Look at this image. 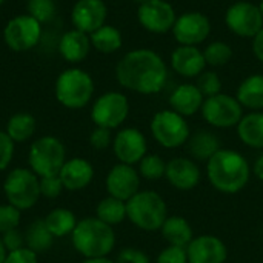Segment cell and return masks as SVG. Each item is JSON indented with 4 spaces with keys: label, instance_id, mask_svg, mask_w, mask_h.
I'll list each match as a JSON object with an SVG mask.
<instances>
[{
    "label": "cell",
    "instance_id": "6da1fadb",
    "mask_svg": "<svg viewBox=\"0 0 263 263\" xmlns=\"http://www.w3.org/2000/svg\"><path fill=\"white\" fill-rule=\"evenodd\" d=\"M117 82L139 94H157L163 89L168 69L163 59L146 48L126 52L116 66Z\"/></svg>",
    "mask_w": 263,
    "mask_h": 263
},
{
    "label": "cell",
    "instance_id": "7a4b0ae2",
    "mask_svg": "<svg viewBox=\"0 0 263 263\" xmlns=\"http://www.w3.org/2000/svg\"><path fill=\"white\" fill-rule=\"evenodd\" d=\"M206 177L216 191L237 194L248 185L251 166L239 151L220 148L206 162Z\"/></svg>",
    "mask_w": 263,
    "mask_h": 263
},
{
    "label": "cell",
    "instance_id": "3957f363",
    "mask_svg": "<svg viewBox=\"0 0 263 263\" xmlns=\"http://www.w3.org/2000/svg\"><path fill=\"white\" fill-rule=\"evenodd\" d=\"M71 242L74 250L85 259L108 257L116 247V233L112 227L97 217H86L77 222Z\"/></svg>",
    "mask_w": 263,
    "mask_h": 263
},
{
    "label": "cell",
    "instance_id": "277c9868",
    "mask_svg": "<svg viewBox=\"0 0 263 263\" xmlns=\"http://www.w3.org/2000/svg\"><path fill=\"white\" fill-rule=\"evenodd\" d=\"M126 219L142 231H160L168 219V205L156 191H139L126 202Z\"/></svg>",
    "mask_w": 263,
    "mask_h": 263
},
{
    "label": "cell",
    "instance_id": "5b68a950",
    "mask_svg": "<svg viewBox=\"0 0 263 263\" xmlns=\"http://www.w3.org/2000/svg\"><path fill=\"white\" fill-rule=\"evenodd\" d=\"M54 94L62 106L68 109H82L94 96V80L82 68H68L55 79Z\"/></svg>",
    "mask_w": 263,
    "mask_h": 263
},
{
    "label": "cell",
    "instance_id": "8992f818",
    "mask_svg": "<svg viewBox=\"0 0 263 263\" xmlns=\"http://www.w3.org/2000/svg\"><path fill=\"white\" fill-rule=\"evenodd\" d=\"M3 193L12 206L20 211L32 208L40 199V177L31 168H14L3 182Z\"/></svg>",
    "mask_w": 263,
    "mask_h": 263
},
{
    "label": "cell",
    "instance_id": "52a82bcc",
    "mask_svg": "<svg viewBox=\"0 0 263 263\" xmlns=\"http://www.w3.org/2000/svg\"><path fill=\"white\" fill-rule=\"evenodd\" d=\"M66 162V149L60 139L54 136H43L35 139L28 153L29 168L39 177L57 176Z\"/></svg>",
    "mask_w": 263,
    "mask_h": 263
},
{
    "label": "cell",
    "instance_id": "ba28073f",
    "mask_svg": "<svg viewBox=\"0 0 263 263\" xmlns=\"http://www.w3.org/2000/svg\"><path fill=\"white\" fill-rule=\"evenodd\" d=\"M149 128L154 140L166 149H176L183 146L191 136L190 125L185 117L173 109H163L156 112Z\"/></svg>",
    "mask_w": 263,
    "mask_h": 263
},
{
    "label": "cell",
    "instance_id": "9c48e42d",
    "mask_svg": "<svg viewBox=\"0 0 263 263\" xmlns=\"http://www.w3.org/2000/svg\"><path fill=\"white\" fill-rule=\"evenodd\" d=\"M42 34V23L28 12L9 18L3 28L5 45L14 52H26L34 49L39 46Z\"/></svg>",
    "mask_w": 263,
    "mask_h": 263
},
{
    "label": "cell",
    "instance_id": "30bf717a",
    "mask_svg": "<svg viewBox=\"0 0 263 263\" xmlns=\"http://www.w3.org/2000/svg\"><path fill=\"white\" fill-rule=\"evenodd\" d=\"M200 111L208 125L220 129L237 126L243 117V106L239 103V100L222 92L206 97Z\"/></svg>",
    "mask_w": 263,
    "mask_h": 263
},
{
    "label": "cell",
    "instance_id": "8fae6325",
    "mask_svg": "<svg viewBox=\"0 0 263 263\" xmlns=\"http://www.w3.org/2000/svg\"><path fill=\"white\" fill-rule=\"evenodd\" d=\"M129 114L128 97L117 91H109L96 99L91 108V119L96 126L114 129L123 125Z\"/></svg>",
    "mask_w": 263,
    "mask_h": 263
},
{
    "label": "cell",
    "instance_id": "7c38bea8",
    "mask_svg": "<svg viewBox=\"0 0 263 263\" xmlns=\"http://www.w3.org/2000/svg\"><path fill=\"white\" fill-rule=\"evenodd\" d=\"M228 28L240 37H254L263 28V17L259 6L250 2H237L227 11Z\"/></svg>",
    "mask_w": 263,
    "mask_h": 263
},
{
    "label": "cell",
    "instance_id": "4fadbf2b",
    "mask_svg": "<svg viewBox=\"0 0 263 263\" xmlns=\"http://www.w3.org/2000/svg\"><path fill=\"white\" fill-rule=\"evenodd\" d=\"M105 186L108 196L128 202L140 191V174L133 165L119 162L106 174Z\"/></svg>",
    "mask_w": 263,
    "mask_h": 263
},
{
    "label": "cell",
    "instance_id": "5bb4252c",
    "mask_svg": "<svg viewBox=\"0 0 263 263\" xmlns=\"http://www.w3.org/2000/svg\"><path fill=\"white\" fill-rule=\"evenodd\" d=\"M112 151L120 163L136 165L148 154V143L137 128H123L112 139Z\"/></svg>",
    "mask_w": 263,
    "mask_h": 263
},
{
    "label": "cell",
    "instance_id": "9a60e30c",
    "mask_svg": "<svg viewBox=\"0 0 263 263\" xmlns=\"http://www.w3.org/2000/svg\"><path fill=\"white\" fill-rule=\"evenodd\" d=\"M210 32H211L210 18L197 11L182 14L180 17L176 18V23L173 26L174 39L180 45H188V46H197L199 43L205 42Z\"/></svg>",
    "mask_w": 263,
    "mask_h": 263
},
{
    "label": "cell",
    "instance_id": "2e32d148",
    "mask_svg": "<svg viewBox=\"0 0 263 263\" xmlns=\"http://www.w3.org/2000/svg\"><path fill=\"white\" fill-rule=\"evenodd\" d=\"M137 18L140 25L156 34H163L173 29L176 23V11L174 8L165 0H148L139 5Z\"/></svg>",
    "mask_w": 263,
    "mask_h": 263
},
{
    "label": "cell",
    "instance_id": "e0dca14e",
    "mask_svg": "<svg viewBox=\"0 0 263 263\" xmlns=\"http://www.w3.org/2000/svg\"><path fill=\"white\" fill-rule=\"evenodd\" d=\"M108 8L103 0H77L71 11L72 26L85 34H92L105 25Z\"/></svg>",
    "mask_w": 263,
    "mask_h": 263
},
{
    "label": "cell",
    "instance_id": "ac0fdd59",
    "mask_svg": "<svg viewBox=\"0 0 263 263\" xmlns=\"http://www.w3.org/2000/svg\"><path fill=\"white\" fill-rule=\"evenodd\" d=\"M188 263H225L228 248L222 239L213 234L194 237L186 247Z\"/></svg>",
    "mask_w": 263,
    "mask_h": 263
},
{
    "label": "cell",
    "instance_id": "d6986e66",
    "mask_svg": "<svg viewBox=\"0 0 263 263\" xmlns=\"http://www.w3.org/2000/svg\"><path fill=\"white\" fill-rule=\"evenodd\" d=\"M165 179L179 191H191L199 185L202 171L196 160L190 157H176L166 163Z\"/></svg>",
    "mask_w": 263,
    "mask_h": 263
},
{
    "label": "cell",
    "instance_id": "ffe728a7",
    "mask_svg": "<svg viewBox=\"0 0 263 263\" xmlns=\"http://www.w3.org/2000/svg\"><path fill=\"white\" fill-rule=\"evenodd\" d=\"M59 177L63 183V188L68 191L85 190L94 179V166L89 160L82 157L69 159L63 163Z\"/></svg>",
    "mask_w": 263,
    "mask_h": 263
},
{
    "label": "cell",
    "instance_id": "44dd1931",
    "mask_svg": "<svg viewBox=\"0 0 263 263\" xmlns=\"http://www.w3.org/2000/svg\"><path fill=\"white\" fill-rule=\"evenodd\" d=\"M92 45H91L89 34H85L76 28L63 32L59 40V54L65 62L71 65H77L83 62L88 57Z\"/></svg>",
    "mask_w": 263,
    "mask_h": 263
},
{
    "label": "cell",
    "instance_id": "7402d4cb",
    "mask_svg": "<svg viewBox=\"0 0 263 263\" xmlns=\"http://www.w3.org/2000/svg\"><path fill=\"white\" fill-rule=\"evenodd\" d=\"M171 66L183 77H197L203 72L206 62L197 46L180 45L171 54Z\"/></svg>",
    "mask_w": 263,
    "mask_h": 263
},
{
    "label": "cell",
    "instance_id": "603a6c76",
    "mask_svg": "<svg viewBox=\"0 0 263 263\" xmlns=\"http://www.w3.org/2000/svg\"><path fill=\"white\" fill-rule=\"evenodd\" d=\"M203 102H205L203 94L199 91L196 85H190V83H183L177 86L170 96L171 109L183 117H190L199 112L202 109Z\"/></svg>",
    "mask_w": 263,
    "mask_h": 263
},
{
    "label": "cell",
    "instance_id": "cb8c5ba5",
    "mask_svg": "<svg viewBox=\"0 0 263 263\" xmlns=\"http://www.w3.org/2000/svg\"><path fill=\"white\" fill-rule=\"evenodd\" d=\"M185 145L188 154L197 162H208L222 148L219 137L208 129H199L193 133Z\"/></svg>",
    "mask_w": 263,
    "mask_h": 263
},
{
    "label": "cell",
    "instance_id": "d4e9b609",
    "mask_svg": "<svg viewBox=\"0 0 263 263\" xmlns=\"http://www.w3.org/2000/svg\"><path fill=\"white\" fill-rule=\"evenodd\" d=\"M160 233H162V237L166 240V243L173 247L186 248L190 242L194 239L191 223L185 217H180V216H168V219L160 228Z\"/></svg>",
    "mask_w": 263,
    "mask_h": 263
},
{
    "label": "cell",
    "instance_id": "484cf974",
    "mask_svg": "<svg viewBox=\"0 0 263 263\" xmlns=\"http://www.w3.org/2000/svg\"><path fill=\"white\" fill-rule=\"evenodd\" d=\"M237 134L242 143L250 148L263 149V112L254 111L242 117L237 125Z\"/></svg>",
    "mask_w": 263,
    "mask_h": 263
},
{
    "label": "cell",
    "instance_id": "4316f807",
    "mask_svg": "<svg viewBox=\"0 0 263 263\" xmlns=\"http://www.w3.org/2000/svg\"><path fill=\"white\" fill-rule=\"evenodd\" d=\"M236 99L243 108L260 111L263 109V74L247 77L237 88Z\"/></svg>",
    "mask_w": 263,
    "mask_h": 263
},
{
    "label": "cell",
    "instance_id": "83f0119b",
    "mask_svg": "<svg viewBox=\"0 0 263 263\" xmlns=\"http://www.w3.org/2000/svg\"><path fill=\"white\" fill-rule=\"evenodd\" d=\"M35 117L29 112H15L8 119L5 133L14 143H23L29 140L35 133Z\"/></svg>",
    "mask_w": 263,
    "mask_h": 263
},
{
    "label": "cell",
    "instance_id": "f1b7e54d",
    "mask_svg": "<svg viewBox=\"0 0 263 263\" xmlns=\"http://www.w3.org/2000/svg\"><path fill=\"white\" fill-rule=\"evenodd\" d=\"M43 220H45L49 233L54 236V239L72 234V231L77 225L76 214L68 208H55V210L49 211Z\"/></svg>",
    "mask_w": 263,
    "mask_h": 263
},
{
    "label": "cell",
    "instance_id": "f546056e",
    "mask_svg": "<svg viewBox=\"0 0 263 263\" xmlns=\"http://www.w3.org/2000/svg\"><path fill=\"white\" fill-rule=\"evenodd\" d=\"M89 39H91L92 48L103 54H112L119 51L123 43L122 32L116 26H111L106 23L100 26L97 31H94L92 34H89Z\"/></svg>",
    "mask_w": 263,
    "mask_h": 263
},
{
    "label": "cell",
    "instance_id": "4dcf8cb0",
    "mask_svg": "<svg viewBox=\"0 0 263 263\" xmlns=\"http://www.w3.org/2000/svg\"><path fill=\"white\" fill-rule=\"evenodd\" d=\"M52 242H54V236L49 233L43 219L34 220L25 233L26 248H29L35 254L48 251L52 247Z\"/></svg>",
    "mask_w": 263,
    "mask_h": 263
},
{
    "label": "cell",
    "instance_id": "1f68e13d",
    "mask_svg": "<svg viewBox=\"0 0 263 263\" xmlns=\"http://www.w3.org/2000/svg\"><path fill=\"white\" fill-rule=\"evenodd\" d=\"M96 217L109 227L119 225L126 219V202L108 196L97 203Z\"/></svg>",
    "mask_w": 263,
    "mask_h": 263
},
{
    "label": "cell",
    "instance_id": "d6a6232c",
    "mask_svg": "<svg viewBox=\"0 0 263 263\" xmlns=\"http://www.w3.org/2000/svg\"><path fill=\"white\" fill-rule=\"evenodd\" d=\"M166 163L159 154H146L139 162V174L146 180H160L165 177L166 173Z\"/></svg>",
    "mask_w": 263,
    "mask_h": 263
},
{
    "label": "cell",
    "instance_id": "836d02e7",
    "mask_svg": "<svg viewBox=\"0 0 263 263\" xmlns=\"http://www.w3.org/2000/svg\"><path fill=\"white\" fill-rule=\"evenodd\" d=\"M203 57H205L206 65H211V66H223V65H227L231 60L233 49L225 42H213V43H210L205 48Z\"/></svg>",
    "mask_w": 263,
    "mask_h": 263
},
{
    "label": "cell",
    "instance_id": "e575fe53",
    "mask_svg": "<svg viewBox=\"0 0 263 263\" xmlns=\"http://www.w3.org/2000/svg\"><path fill=\"white\" fill-rule=\"evenodd\" d=\"M28 14L39 20L42 25L48 23L55 15V3L54 0H28Z\"/></svg>",
    "mask_w": 263,
    "mask_h": 263
},
{
    "label": "cell",
    "instance_id": "d590c367",
    "mask_svg": "<svg viewBox=\"0 0 263 263\" xmlns=\"http://www.w3.org/2000/svg\"><path fill=\"white\" fill-rule=\"evenodd\" d=\"M22 222V211L11 203L0 205V234L17 230Z\"/></svg>",
    "mask_w": 263,
    "mask_h": 263
},
{
    "label": "cell",
    "instance_id": "8d00e7d4",
    "mask_svg": "<svg viewBox=\"0 0 263 263\" xmlns=\"http://www.w3.org/2000/svg\"><path fill=\"white\" fill-rule=\"evenodd\" d=\"M196 86L203 94V97H213L216 94H220L222 89V80L214 71H206L197 76Z\"/></svg>",
    "mask_w": 263,
    "mask_h": 263
},
{
    "label": "cell",
    "instance_id": "74e56055",
    "mask_svg": "<svg viewBox=\"0 0 263 263\" xmlns=\"http://www.w3.org/2000/svg\"><path fill=\"white\" fill-rule=\"evenodd\" d=\"M156 263H188L186 248L168 245L159 253Z\"/></svg>",
    "mask_w": 263,
    "mask_h": 263
},
{
    "label": "cell",
    "instance_id": "f35d334b",
    "mask_svg": "<svg viewBox=\"0 0 263 263\" xmlns=\"http://www.w3.org/2000/svg\"><path fill=\"white\" fill-rule=\"evenodd\" d=\"M112 139L114 137L111 134V129L96 126L89 134V145L97 151H103V149L112 146Z\"/></svg>",
    "mask_w": 263,
    "mask_h": 263
},
{
    "label": "cell",
    "instance_id": "ab89813d",
    "mask_svg": "<svg viewBox=\"0 0 263 263\" xmlns=\"http://www.w3.org/2000/svg\"><path fill=\"white\" fill-rule=\"evenodd\" d=\"M63 183L57 176H48V177H40V194L46 199H55L62 194L63 191Z\"/></svg>",
    "mask_w": 263,
    "mask_h": 263
},
{
    "label": "cell",
    "instance_id": "60d3db41",
    "mask_svg": "<svg viewBox=\"0 0 263 263\" xmlns=\"http://www.w3.org/2000/svg\"><path fill=\"white\" fill-rule=\"evenodd\" d=\"M14 146L15 143L11 140V137L5 131H0V171H5L12 162Z\"/></svg>",
    "mask_w": 263,
    "mask_h": 263
},
{
    "label": "cell",
    "instance_id": "b9f144b4",
    "mask_svg": "<svg viewBox=\"0 0 263 263\" xmlns=\"http://www.w3.org/2000/svg\"><path fill=\"white\" fill-rule=\"evenodd\" d=\"M116 263H151V260L143 250L128 247V248H123L117 254Z\"/></svg>",
    "mask_w": 263,
    "mask_h": 263
},
{
    "label": "cell",
    "instance_id": "7bdbcfd3",
    "mask_svg": "<svg viewBox=\"0 0 263 263\" xmlns=\"http://www.w3.org/2000/svg\"><path fill=\"white\" fill-rule=\"evenodd\" d=\"M3 263H37V254L29 248L23 247L17 251L8 253Z\"/></svg>",
    "mask_w": 263,
    "mask_h": 263
},
{
    "label": "cell",
    "instance_id": "ee69618b",
    "mask_svg": "<svg viewBox=\"0 0 263 263\" xmlns=\"http://www.w3.org/2000/svg\"><path fill=\"white\" fill-rule=\"evenodd\" d=\"M2 240H3V245L8 253L17 251L25 247V236H22V233L18 230H12V231L2 234Z\"/></svg>",
    "mask_w": 263,
    "mask_h": 263
},
{
    "label": "cell",
    "instance_id": "f6af8a7d",
    "mask_svg": "<svg viewBox=\"0 0 263 263\" xmlns=\"http://www.w3.org/2000/svg\"><path fill=\"white\" fill-rule=\"evenodd\" d=\"M253 51L256 57L263 63V28L253 37Z\"/></svg>",
    "mask_w": 263,
    "mask_h": 263
},
{
    "label": "cell",
    "instance_id": "bcb514c9",
    "mask_svg": "<svg viewBox=\"0 0 263 263\" xmlns=\"http://www.w3.org/2000/svg\"><path fill=\"white\" fill-rule=\"evenodd\" d=\"M253 174L263 182V154L257 157V160L253 165Z\"/></svg>",
    "mask_w": 263,
    "mask_h": 263
},
{
    "label": "cell",
    "instance_id": "7dc6e473",
    "mask_svg": "<svg viewBox=\"0 0 263 263\" xmlns=\"http://www.w3.org/2000/svg\"><path fill=\"white\" fill-rule=\"evenodd\" d=\"M80 263H116L112 262L111 259H108V257H94V259H85L83 262Z\"/></svg>",
    "mask_w": 263,
    "mask_h": 263
},
{
    "label": "cell",
    "instance_id": "c3c4849f",
    "mask_svg": "<svg viewBox=\"0 0 263 263\" xmlns=\"http://www.w3.org/2000/svg\"><path fill=\"white\" fill-rule=\"evenodd\" d=\"M6 254H8V251H6V248H5V245H3V240H2V237H0V263L5 262Z\"/></svg>",
    "mask_w": 263,
    "mask_h": 263
},
{
    "label": "cell",
    "instance_id": "681fc988",
    "mask_svg": "<svg viewBox=\"0 0 263 263\" xmlns=\"http://www.w3.org/2000/svg\"><path fill=\"white\" fill-rule=\"evenodd\" d=\"M259 9H260V12H262V17H263V0L260 2V5H259Z\"/></svg>",
    "mask_w": 263,
    "mask_h": 263
},
{
    "label": "cell",
    "instance_id": "f907efd6",
    "mask_svg": "<svg viewBox=\"0 0 263 263\" xmlns=\"http://www.w3.org/2000/svg\"><path fill=\"white\" fill-rule=\"evenodd\" d=\"M136 3H139V5H142V3H145V2H148V0H134Z\"/></svg>",
    "mask_w": 263,
    "mask_h": 263
},
{
    "label": "cell",
    "instance_id": "816d5d0a",
    "mask_svg": "<svg viewBox=\"0 0 263 263\" xmlns=\"http://www.w3.org/2000/svg\"><path fill=\"white\" fill-rule=\"evenodd\" d=\"M3 3H5V0H0V6H2Z\"/></svg>",
    "mask_w": 263,
    "mask_h": 263
}]
</instances>
